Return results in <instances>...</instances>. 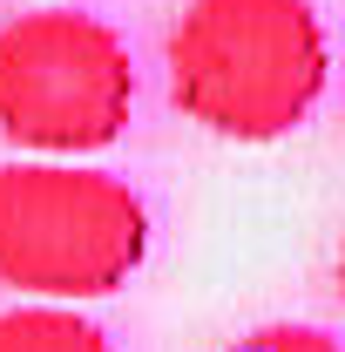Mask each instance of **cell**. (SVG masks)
<instances>
[{
	"label": "cell",
	"mask_w": 345,
	"mask_h": 352,
	"mask_svg": "<svg viewBox=\"0 0 345 352\" xmlns=\"http://www.w3.org/2000/svg\"><path fill=\"white\" fill-rule=\"evenodd\" d=\"M163 61L176 109L223 142L291 135L332 82V41L311 0H190Z\"/></svg>",
	"instance_id": "1"
},
{
	"label": "cell",
	"mask_w": 345,
	"mask_h": 352,
	"mask_svg": "<svg viewBox=\"0 0 345 352\" xmlns=\"http://www.w3.org/2000/svg\"><path fill=\"white\" fill-rule=\"evenodd\" d=\"M149 258V210L122 176L75 156L0 163V285L75 305L109 298Z\"/></svg>",
	"instance_id": "2"
},
{
	"label": "cell",
	"mask_w": 345,
	"mask_h": 352,
	"mask_svg": "<svg viewBox=\"0 0 345 352\" xmlns=\"http://www.w3.org/2000/svg\"><path fill=\"white\" fill-rule=\"evenodd\" d=\"M135 61L122 34L75 7L0 28V135L34 156H88L129 129Z\"/></svg>",
	"instance_id": "3"
},
{
	"label": "cell",
	"mask_w": 345,
	"mask_h": 352,
	"mask_svg": "<svg viewBox=\"0 0 345 352\" xmlns=\"http://www.w3.org/2000/svg\"><path fill=\"white\" fill-rule=\"evenodd\" d=\"M0 352H115L109 332L75 305H14L0 311Z\"/></svg>",
	"instance_id": "4"
},
{
	"label": "cell",
	"mask_w": 345,
	"mask_h": 352,
	"mask_svg": "<svg viewBox=\"0 0 345 352\" xmlns=\"http://www.w3.org/2000/svg\"><path fill=\"white\" fill-rule=\"evenodd\" d=\"M230 352H345L332 332H318V325H264L251 339H237Z\"/></svg>",
	"instance_id": "5"
},
{
	"label": "cell",
	"mask_w": 345,
	"mask_h": 352,
	"mask_svg": "<svg viewBox=\"0 0 345 352\" xmlns=\"http://www.w3.org/2000/svg\"><path fill=\"white\" fill-rule=\"evenodd\" d=\"M339 298H345V258H339Z\"/></svg>",
	"instance_id": "6"
}]
</instances>
